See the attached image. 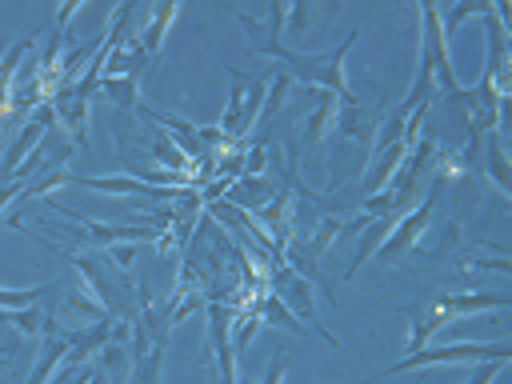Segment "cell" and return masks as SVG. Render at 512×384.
<instances>
[{
    "label": "cell",
    "instance_id": "obj_1",
    "mask_svg": "<svg viewBox=\"0 0 512 384\" xmlns=\"http://www.w3.org/2000/svg\"><path fill=\"white\" fill-rule=\"evenodd\" d=\"M360 40V28H352L336 48L328 52H296V48H284L280 36H264V40H252V52L256 56H268V60H280L276 68L288 76V80H300L304 88H324L332 96H352L348 88V76H344V56L352 52V44Z\"/></svg>",
    "mask_w": 512,
    "mask_h": 384
},
{
    "label": "cell",
    "instance_id": "obj_2",
    "mask_svg": "<svg viewBox=\"0 0 512 384\" xmlns=\"http://www.w3.org/2000/svg\"><path fill=\"white\" fill-rule=\"evenodd\" d=\"M40 244L44 248H52L56 256H64L76 272H80V280H84V292L108 312V320H132L136 316V284H132V276L128 272H120L104 252H76V248H60V244H52V240H44L40 236Z\"/></svg>",
    "mask_w": 512,
    "mask_h": 384
},
{
    "label": "cell",
    "instance_id": "obj_3",
    "mask_svg": "<svg viewBox=\"0 0 512 384\" xmlns=\"http://www.w3.org/2000/svg\"><path fill=\"white\" fill-rule=\"evenodd\" d=\"M512 356V344L508 340H492V344H480V340H460V344H428L420 352H408L400 356L396 364H388L384 372H372L356 384H380L384 376H396V372H412V368H452V364H484V360H508Z\"/></svg>",
    "mask_w": 512,
    "mask_h": 384
},
{
    "label": "cell",
    "instance_id": "obj_4",
    "mask_svg": "<svg viewBox=\"0 0 512 384\" xmlns=\"http://www.w3.org/2000/svg\"><path fill=\"white\" fill-rule=\"evenodd\" d=\"M420 52L428 56V64H432V76H436V84H440V92L444 96H452V92H460V84H456V72H452V44L444 40V28H440V8L436 4H420Z\"/></svg>",
    "mask_w": 512,
    "mask_h": 384
},
{
    "label": "cell",
    "instance_id": "obj_5",
    "mask_svg": "<svg viewBox=\"0 0 512 384\" xmlns=\"http://www.w3.org/2000/svg\"><path fill=\"white\" fill-rule=\"evenodd\" d=\"M432 212H436V188L420 200V204H412L396 224H392V232H388V240L380 244V256H372V260H384V264H392V260H400L404 252H412L416 248V240L432 228Z\"/></svg>",
    "mask_w": 512,
    "mask_h": 384
},
{
    "label": "cell",
    "instance_id": "obj_6",
    "mask_svg": "<svg viewBox=\"0 0 512 384\" xmlns=\"http://www.w3.org/2000/svg\"><path fill=\"white\" fill-rule=\"evenodd\" d=\"M208 316V352L220 368V384H240L236 380V352H232V308L228 304H204Z\"/></svg>",
    "mask_w": 512,
    "mask_h": 384
},
{
    "label": "cell",
    "instance_id": "obj_7",
    "mask_svg": "<svg viewBox=\"0 0 512 384\" xmlns=\"http://www.w3.org/2000/svg\"><path fill=\"white\" fill-rule=\"evenodd\" d=\"M48 104H52V112H56V124H64L60 132L72 140V148H84L88 144V100L72 88V84H56L52 88V96H48Z\"/></svg>",
    "mask_w": 512,
    "mask_h": 384
},
{
    "label": "cell",
    "instance_id": "obj_8",
    "mask_svg": "<svg viewBox=\"0 0 512 384\" xmlns=\"http://www.w3.org/2000/svg\"><path fill=\"white\" fill-rule=\"evenodd\" d=\"M268 292L280 296L296 320H312V316H316V308H312V284H308L300 272H292L284 260L268 272Z\"/></svg>",
    "mask_w": 512,
    "mask_h": 384
},
{
    "label": "cell",
    "instance_id": "obj_9",
    "mask_svg": "<svg viewBox=\"0 0 512 384\" xmlns=\"http://www.w3.org/2000/svg\"><path fill=\"white\" fill-rule=\"evenodd\" d=\"M432 304L440 312H448L452 320L456 316H472V312H488V308H508V296L500 292H480V288H432L428 292Z\"/></svg>",
    "mask_w": 512,
    "mask_h": 384
},
{
    "label": "cell",
    "instance_id": "obj_10",
    "mask_svg": "<svg viewBox=\"0 0 512 384\" xmlns=\"http://www.w3.org/2000/svg\"><path fill=\"white\" fill-rule=\"evenodd\" d=\"M404 156H408V144H404V140H396V144H388V148L372 152V156H368V164H364V176H360L356 196H360V200H368V196L384 192V188L392 184V176H396V168H400V160H404Z\"/></svg>",
    "mask_w": 512,
    "mask_h": 384
},
{
    "label": "cell",
    "instance_id": "obj_11",
    "mask_svg": "<svg viewBox=\"0 0 512 384\" xmlns=\"http://www.w3.org/2000/svg\"><path fill=\"white\" fill-rule=\"evenodd\" d=\"M404 316H408V324H412V336H408V352H420V348H428V340L444 328V324H456L448 312H440L436 304H432V296L424 292V296H416L412 304H404L400 308Z\"/></svg>",
    "mask_w": 512,
    "mask_h": 384
},
{
    "label": "cell",
    "instance_id": "obj_12",
    "mask_svg": "<svg viewBox=\"0 0 512 384\" xmlns=\"http://www.w3.org/2000/svg\"><path fill=\"white\" fill-rule=\"evenodd\" d=\"M304 96H308V116L300 120V148L312 152L324 140V132L332 128V116H336V100L340 96H332L324 88H304Z\"/></svg>",
    "mask_w": 512,
    "mask_h": 384
},
{
    "label": "cell",
    "instance_id": "obj_13",
    "mask_svg": "<svg viewBox=\"0 0 512 384\" xmlns=\"http://www.w3.org/2000/svg\"><path fill=\"white\" fill-rule=\"evenodd\" d=\"M176 16H180V4H152V8H144V24L136 28V40H140V48H144L152 60L160 56L164 36H168V28H172Z\"/></svg>",
    "mask_w": 512,
    "mask_h": 384
},
{
    "label": "cell",
    "instance_id": "obj_14",
    "mask_svg": "<svg viewBox=\"0 0 512 384\" xmlns=\"http://www.w3.org/2000/svg\"><path fill=\"white\" fill-rule=\"evenodd\" d=\"M272 196H276V184L268 176H236L228 184V192H224V200L236 204V208H244V212H260Z\"/></svg>",
    "mask_w": 512,
    "mask_h": 384
},
{
    "label": "cell",
    "instance_id": "obj_15",
    "mask_svg": "<svg viewBox=\"0 0 512 384\" xmlns=\"http://www.w3.org/2000/svg\"><path fill=\"white\" fill-rule=\"evenodd\" d=\"M396 220H400V216H372V220L364 224V232H360V248H356V256H352L348 272H344L348 280H352V276H356V272H360V268L380 252V244L388 240V232H392V224H396Z\"/></svg>",
    "mask_w": 512,
    "mask_h": 384
},
{
    "label": "cell",
    "instance_id": "obj_16",
    "mask_svg": "<svg viewBox=\"0 0 512 384\" xmlns=\"http://www.w3.org/2000/svg\"><path fill=\"white\" fill-rule=\"evenodd\" d=\"M0 320H8L20 336H28V340H40L44 332H60V324L48 316V308H12V312H0Z\"/></svg>",
    "mask_w": 512,
    "mask_h": 384
},
{
    "label": "cell",
    "instance_id": "obj_17",
    "mask_svg": "<svg viewBox=\"0 0 512 384\" xmlns=\"http://www.w3.org/2000/svg\"><path fill=\"white\" fill-rule=\"evenodd\" d=\"M484 172L492 176V184H496L504 196H512V172H508L504 140H500V132H496V128H492V132H484Z\"/></svg>",
    "mask_w": 512,
    "mask_h": 384
},
{
    "label": "cell",
    "instance_id": "obj_18",
    "mask_svg": "<svg viewBox=\"0 0 512 384\" xmlns=\"http://www.w3.org/2000/svg\"><path fill=\"white\" fill-rule=\"evenodd\" d=\"M96 356H100V376H104L108 384H128V376H132V368H136V360H132L128 344L108 340V344H104Z\"/></svg>",
    "mask_w": 512,
    "mask_h": 384
},
{
    "label": "cell",
    "instance_id": "obj_19",
    "mask_svg": "<svg viewBox=\"0 0 512 384\" xmlns=\"http://www.w3.org/2000/svg\"><path fill=\"white\" fill-rule=\"evenodd\" d=\"M100 92L116 104V112H136L140 104V80L132 76H100Z\"/></svg>",
    "mask_w": 512,
    "mask_h": 384
},
{
    "label": "cell",
    "instance_id": "obj_20",
    "mask_svg": "<svg viewBox=\"0 0 512 384\" xmlns=\"http://www.w3.org/2000/svg\"><path fill=\"white\" fill-rule=\"evenodd\" d=\"M256 312H260V320H272L276 328H288V332H296V336H312V328H308L304 320H296V316L288 312V304H284L280 296H272V292L256 304Z\"/></svg>",
    "mask_w": 512,
    "mask_h": 384
},
{
    "label": "cell",
    "instance_id": "obj_21",
    "mask_svg": "<svg viewBox=\"0 0 512 384\" xmlns=\"http://www.w3.org/2000/svg\"><path fill=\"white\" fill-rule=\"evenodd\" d=\"M56 284H60V280H48V284H40V288H0V312H12V308H32V304L48 300V296L56 292Z\"/></svg>",
    "mask_w": 512,
    "mask_h": 384
},
{
    "label": "cell",
    "instance_id": "obj_22",
    "mask_svg": "<svg viewBox=\"0 0 512 384\" xmlns=\"http://www.w3.org/2000/svg\"><path fill=\"white\" fill-rule=\"evenodd\" d=\"M488 8H492L488 0H464V4H456V8L448 12V20H440V28H444V40L452 44V32H456V28H460L468 16H488Z\"/></svg>",
    "mask_w": 512,
    "mask_h": 384
},
{
    "label": "cell",
    "instance_id": "obj_23",
    "mask_svg": "<svg viewBox=\"0 0 512 384\" xmlns=\"http://www.w3.org/2000/svg\"><path fill=\"white\" fill-rule=\"evenodd\" d=\"M284 372H288V352L276 348L272 360H268V368H264V376H260V384H284Z\"/></svg>",
    "mask_w": 512,
    "mask_h": 384
},
{
    "label": "cell",
    "instance_id": "obj_24",
    "mask_svg": "<svg viewBox=\"0 0 512 384\" xmlns=\"http://www.w3.org/2000/svg\"><path fill=\"white\" fill-rule=\"evenodd\" d=\"M504 364H508V360H484V364H472V376H468L464 384H492L496 372H500Z\"/></svg>",
    "mask_w": 512,
    "mask_h": 384
},
{
    "label": "cell",
    "instance_id": "obj_25",
    "mask_svg": "<svg viewBox=\"0 0 512 384\" xmlns=\"http://www.w3.org/2000/svg\"><path fill=\"white\" fill-rule=\"evenodd\" d=\"M104 256H108V260H112L120 272H128V268H132V256H136V244H112Z\"/></svg>",
    "mask_w": 512,
    "mask_h": 384
},
{
    "label": "cell",
    "instance_id": "obj_26",
    "mask_svg": "<svg viewBox=\"0 0 512 384\" xmlns=\"http://www.w3.org/2000/svg\"><path fill=\"white\" fill-rule=\"evenodd\" d=\"M12 360H16V344H0V372H4Z\"/></svg>",
    "mask_w": 512,
    "mask_h": 384
},
{
    "label": "cell",
    "instance_id": "obj_27",
    "mask_svg": "<svg viewBox=\"0 0 512 384\" xmlns=\"http://www.w3.org/2000/svg\"><path fill=\"white\" fill-rule=\"evenodd\" d=\"M84 384H108V380H104L100 372H88V368H84Z\"/></svg>",
    "mask_w": 512,
    "mask_h": 384
}]
</instances>
